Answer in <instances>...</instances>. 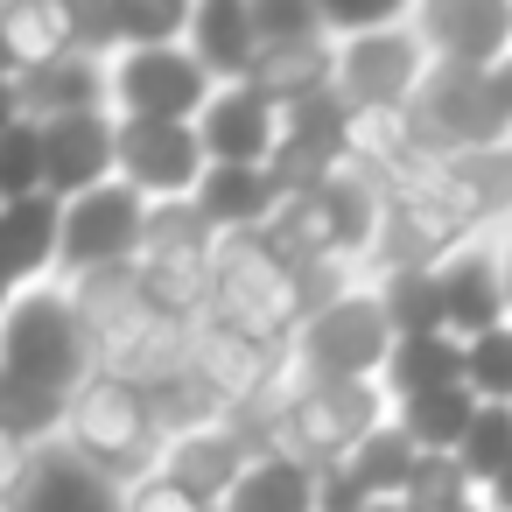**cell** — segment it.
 <instances>
[{"label": "cell", "instance_id": "cell-40", "mask_svg": "<svg viewBox=\"0 0 512 512\" xmlns=\"http://www.w3.org/2000/svg\"><path fill=\"white\" fill-rule=\"evenodd\" d=\"M372 512H414V505H407V498H379Z\"/></svg>", "mask_w": 512, "mask_h": 512}, {"label": "cell", "instance_id": "cell-23", "mask_svg": "<svg viewBox=\"0 0 512 512\" xmlns=\"http://www.w3.org/2000/svg\"><path fill=\"white\" fill-rule=\"evenodd\" d=\"M190 15H197V0H106V22H113V57H120V50L190 43Z\"/></svg>", "mask_w": 512, "mask_h": 512}, {"label": "cell", "instance_id": "cell-10", "mask_svg": "<svg viewBox=\"0 0 512 512\" xmlns=\"http://www.w3.org/2000/svg\"><path fill=\"white\" fill-rule=\"evenodd\" d=\"M0 512H127V491L99 477L64 435L15 456V477L0 484Z\"/></svg>", "mask_w": 512, "mask_h": 512}, {"label": "cell", "instance_id": "cell-39", "mask_svg": "<svg viewBox=\"0 0 512 512\" xmlns=\"http://www.w3.org/2000/svg\"><path fill=\"white\" fill-rule=\"evenodd\" d=\"M15 295H22V281H15L8 267H0V323H8V302H15Z\"/></svg>", "mask_w": 512, "mask_h": 512}, {"label": "cell", "instance_id": "cell-7", "mask_svg": "<svg viewBox=\"0 0 512 512\" xmlns=\"http://www.w3.org/2000/svg\"><path fill=\"white\" fill-rule=\"evenodd\" d=\"M379 421H393L386 386L302 379V386L288 393V407H281V449H295V456L316 463V470H337V463H351V449H358Z\"/></svg>", "mask_w": 512, "mask_h": 512}, {"label": "cell", "instance_id": "cell-25", "mask_svg": "<svg viewBox=\"0 0 512 512\" xmlns=\"http://www.w3.org/2000/svg\"><path fill=\"white\" fill-rule=\"evenodd\" d=\"M64 414H71L64 400H50V393H36V386H22V379L0 372V442H8L15 456L57 442L64 435Z\"/></svg>", "mask_w": 512, "mask_h": 512}, {"label": "cell", "instance_id": "cell-30", "mask_svg": "<svg viewBox=\"0 0 512 512\" xmlns=\"http://www.w3.org/2000/svg\"><path fill=\"white\" fill-rule=\"evenodd\" d=\"M421 0H316V15L330 29V43H351V36H379V29H407Z\"/></svg>", "mask_w": 512, "mask_h": 512}, {"label": "cell", "instance_id": "cell-24", "mask_svg": "<svg viewBox=\"0 0 512 512\" xmlns=\"http://www.w3.org/2000/svg\"><path fill=\"white\" fill-rule=\"evenodd\" d=\"M414 463H421V442H414L400 421H379V428L351 449V463H344V470H351L372 498H400V491H407V477H414Z\"/></svg>", "mask_w": 512, "mask_h": 512}, {"label": "cell", "instance_id": "cell-5", "mask_svg": "<svg viewBox=\"0 0 512 512\" xmlns=\"http://www.w3.org/2000/svg\"><path fill=\"white\" fill-rule=\"evenodd\" d=\"M148 232H155V204L134 190V183H99L85 197L64 204V253H57V281L85 288L99 274H127L141 253H148Z\"/></svg>", "mask_w": 512, "mask_h": 512}, {"label": "cell", "instance_id": "cell-27", "mask_svg": "<svg viewBox=\"0 0 512 512\" xmlns=\"http://www.w3.org/2000/svg\"><path fill=\"white\" fill-rule=\"evenodd\" d=\"M400 498H407L414 512H463V505L484 498V484L463 470V456H449V449H421V463H414V477H407Z\"/></svg>", "mask_w": 512, "mask_h": 512}, {"label": "cell", "instance_id": "cell-15", "mask_svg": "<svg viewBox=\"0 0 512 512\" xmlns=\"http://www.w3.org/2000/svg\"><path fill=\"white\" fill-rule=\"evenodd\" d=\"M190 211L204 218V232L225 246V239H253L281 218V183L274 169H232V162H211L204 190L190 197Z\"/></svg>", "mask_w": 512, "mask_h": 512}, {"label": "cell", "instance_id": "cell-41", "mask_svg": "<svg viewBox=\"0 0 512 512\" xmlns=\"http://www.w3.org/2000/svg\"><path fill=\"white\" fill-rule=\"evenodd\" d=\"M463 512H491V505H484V498H477V505H463Z\"/></svg>", "mask_w": 512, "mask_h": 512}, {"label": "cell", "instance_id": "cell-18", "mask_svg": "<svg viewBox=\"0 0 512 512\" xmlns=\"http://www.w3.org/2000/svg\"><path fill=\"white\" fill-rule=\"evenodd\" d=\"M260 449L239 435V428H225V421H204V428H190V435H169V456H162V470L176 477V484H190L197 498H225L232 484H239V470L253 463Z\"/></svg>", "mask_w": 512, "mask_h": 512}, {"label": "cell", "instance_id": "cell-42", "mask_svg": "<svg viewBox=\"0 0 512 512\" xmlns=\"http://www.w3.org/2000/svg\"><path fill=\"white\" fill-rule=\"evenodd\" d=\"M0 8H8V0H0Z\"/></svg>", "mask_w": 512, "mask_h": 512}, {"label": "cell", "instance_id": "cell-29", "mask_svg": "<svg viewBox=\"0 0 512 512\" xmlns=\"http://www.w3.org/2000/svg\"><path fill=\"white\" fill-rule=\"evenodd\" d=\"M50 176H43V127L22 120L0 134V204H22V197H43Z\"/></svg>", "mask_w": 512, "mask_h": 512}, {"label": "cell", "instance_id": "cell-13", "mask_svg": "<svg viewBox=\"0 0 512 512\" xmlns=\"http://www.w3.org/2000/svg\"><path fill=\"white\" fill-rule=\"evenodd\" d=\"M36 127H43L50 197L71 204V197L120 176V113H64V120H36Z\"/></svg>", "mask_w": 512, "mask_h": 512}, {"label": "cell", "instance_id": "cell-36", "mask_svg": "<svg viewBox=\"0 0 512 512\" xmlns=\"http://www.w3.org/2000/svg\"><path fill=\"white\" fill-rule=\"evenodd\" d=\"M484 505H491V512H512V463H505V470L484 484Z\"/></svg>", "mask_w": 512, "mask_h": 512}, {"label": "cell", "instance_id": "cell-26", "mask_svg": "<svg viewBox=\"0 0 512 512\" xmlns=\"http://www.w3.org/2000/svg\"><path fill=\"white\" fill-rule=\"evenodd\" d=\"M372 288H379V302H386V316H393L400 337L442 330V281H435V267H386Z\"/></svg>", "mask_w": 512, "mask_h": 512}, {"label": "cell", "instance_id": "cell-14", "mask_svg": "<svg viewBox=\"0 0 512 512\" xmlns=\"http://www.w3.org/2000/svg\"><path fill=\"white\" fill-rule=\"evenodd\" d=\"M204 155L232 162V169H267L281 148V99H267L260 85H218V99L197 120Z\"/></svg>", "mask_w": 512, "mask_h": 512}, {"label": "cell", "instance_id": "cell-16", "mask_svg": "<svg viewBox=\"0 0 512 512\" xmlns=\"http://www.w3.org/2000/svg\"><path fill=\"white\" fill-rule=\"evenodd\" d=\"M190 50L218 85H253L260 71V22L253 0H197L190 15Z\"/></svg>", "mask_w": 512, "mask_h": 512}, {"label": "cell", "instance_id": "cell-11", "mask_svg": "<svg viewBox=\"0 0 512 512\" xmlns=\"http://www.w3.org/2000/svg\"><path fill=\"white\" fill-rule=\"evenodd\" d=\"M435 281H442V330H449V337L470 344V337L512 323V316H505V253H498L491 232L449 246V253L435 260Z\"/></svg>", "mask_w": 512, "mask_h": 512}, {"label": "cell", "instance_id": "cell-19", "mask_svg": "<svg viewBox=\"0 0 512 512\" xmlns=\"http://www.w3.org/2000/svg\"><path fill=\"white\" fill-rule=\"evenodd\" d=\"M316 484H323L316 463H302L295 449L267 442V449L239 470V484L218 498V512H316Z\"/></svg>", "mask_w": 512, "mask_h": 512}, {"label": "cell", "instance_id": "cell-21", "mask_svg": "<svg viewBox=\"0 0 512 512\" xmlns=\"http://www.w3.org/2000/svg\"><path fill=\"white\" fill-rule=\"evenodd\" d=\"M386 400H414V393H435V386H463V337L449 330H428V337H400L386 372H379Z\"/></svg>", "mask_w": 512, "mask_h": 512}, {"label": "cell", "instance_id": "cell-1", "mask_svg": "<svg viewBox=\"0 0 512 512\" xmlns=\"http://www.w3.org/2000/svg\"><path fill=\"white\" fill-rule=\"evenodd\" d=\"M99 337L85 316V295L71 281H29L8 302V323H0V372L50 393L71 407V393L99 372Z\"/></svg>", "mask_w": 512, "mask_h": 512}, {"label": "cell", "instance_id": "cell-22", "mask_svg": "<svg viewBox=\"0 0 512 512\" xmlns=\"http://www.w3.org/2000/svg\"><path fill=\"white\" fill-rule=\"evenodd\" d=\"M477 414H484V400H477L470 386H435V393H414V400L393 407V421H400L421 449H449V456L470 442Z\"/></svg>", "mask_w": 512, "mask_h": 512}, {"label": "cell", "instance_id": "cell-4", "mask_svg": "<svg viewBox=\"0 0 512 512\" xmlns=\"http://www.w3.org/2000/svg\"><path fill=\"white\" fill-rule=\"evenodd\" d=\"M407 148H421L428 162H456V155H484V148H512L505 106L491 71L470 64H435L421 99L407 106Z\"/></svg>", "mask_w": 512, "mask_h": 512}, {"label": "cell", "instance_id": "cell-2", "mask_svg": "<svg viewBox=\"0 0 512 512\" xmlns=\"http://www.w3.org/2000/svg\"><path fill=\"white\" fill-rule=\"evenodd\" d=\"M64 442H71L99 477H113L120 491H134L141 477H155L162 456H169V428H162V414H155V393H148V379H134L127 365H99V372L71 393Z\"/></svg>", "mask_w": 512, "mask_h": 512}, {"label": "cell", "instance_id": "cell-37", "mask_svg": "<svg viewBox=\"0 0 512 512\" xmlns=\"http://www.w3.org/2000/svg\"><path fill=\"white\" fill-rule=\"evenodd\" d=\"M491 85H498V106H505V127H512V57L491 71Z\"/></svg>", "mask_w": 512, "mask_h": 512}, {"label": "cell", "instance_id": "cell-38", "mask_svg": "<svg viewBox=\"0 0 512 512\" xmlns=\"http://www.w3.org/2000/svg\"><path fill=\"white\" fill-rule=\"evenodd\" d=\"M498 253H505V316H512V225L498 232Z\"/></svg>", "mask_w": 512, "mask_h": 512}, {"label": "cell", "instance_id": "cell-34", "mask_svg": "<svg viewBox=\"0 0 512 512\" xmlns=\"http://www.w3.org/2000/svg\"><path fill=\"white\" fill-rule=\"evenodd\" d=\"M372 505H379V498H372L344 463H337V470H323V484H316V512H372Z\"/></svg>", "mask_w": 512, "mask_h": 512}, {"label": "cell", "instance_id": "cell-17", "mask_svg": "<svg viewBox=\"0 0 512 512\" xmlns=\"http://www.w3.org/2000/svg\"><path fill=\"white\" fill-rule=\"evenodd\" d=\"M57 253H64V197H22L0 204V267L22 288L29 281H57Z\"/></svg>", "mask_w": 512, "mask_h": 512}, {"label": "cell", "instance_id": "cell-6", "mask_svg": "<svg viewBox=\"0 0 512 512\" xmlns=\"http://www.w3.org/2000/svg\"><path fill=\"white\" fill-rule=\"evenodd\" d=\"M435 71V50L421 43V29H379V36H351L337 43V78L330 92L358 113V120H407V106L421 99Z\"/></svg>", "mask_w": 512, "mask_h": 512}, {"label": "cell", "instance_id": "cell-12", "mask_svg": "<svg viewBox=\"0 0 512 512\" xmlns=\"http://www.w3.org/2000/svg\"><path fill=\"white\" fill-rule=\"evenodd\" d=\"M414 29L435 50V64L498 71L512 57V0H421Z\"/></svg>", "mask_w": 512, "mask_h": 512}, {"label": "cell", "instance_id": "cell-3", "mask_svg": "<svg viewBox=\"0 0 512 512\" xmlns=\"http://www.w3.org/2000/svg\"><path fill=\"white\" fill-rule=\"evenodd\" d=\"M393 344H400V330H393L379 288H337L330 302H309V316L295 323L302 379H330V386H379Z\"/></svg>", "mask_w": 512, "mask_h": 512}, {"label": "cell", "instance_id": "cell-28", "mask_svg": "<svg viewBox=\"0 0 512 512\" xmlns=\"http://www.w3.org/2000/svg\"><path fill=\"white\" fill-rule=\"evenodd\" d=\"M463 386L484 407H512V323H498V330L463 344Z\"/></svg>", "mask_w": 512, "mask_h": 512}, {"label": "cell", "instance_id": "cell-31", "mask_svg": "<svg viewBox=\"0 0 512 512\" xmlns=\"http://www.w3.org/2000/svg\"><path fill=\"white\" fill-rule=\"evenodd\" d=\"M253 22H260V57L267 50H302V43H330L316 0H253Z\"/></svg>", "mask_w": 512, "mask_h": 512}, {"label": "cell", "instance_id": "cell-35", "mask_svg": "<svg viewBox=\"0 0 512 512\" xmlns=\"http://www.w3.org/2000/svg\"><path fill=\"white\" fill-rule=\"evenodd\" d=\"M22 120H29V106H22V78H0V134L22 127Z\"/></svg>", "mask_w": 512, "mask_h": 512}, {"label": "cell", "instance_id": "cell-9", "mask_svg": "<svg viewBox=\"0 0 512 512\" xmlns=\"http://www.w3.org/2000/svg\"><path fill=\"white\" fill-rule=\"evenodd\" d=\"M211 176L204 134L190 120H120V183L148 204H190Z\"/></svg>", "mask_w": 512, "mask_h": 512}, {"label": "cell", "instance_id": "cell-33", "mask_svg": "<svg viewBox=\"0 0 512 512\" xmlns=\"http://www.w3.org/2000/svg\"><path fill=\"white\" fill-rule=\"evenodd\" d=\"M127 512H218V505L197 498L190 484H176L169 470H155V477H141V484L127 491Z\"/></svg>", "mask_w": 512, "mask_h": 512}, {"label": "cell", "instance_id": "cell-32", "mask_svg": "<svg viewBox=\"0 0 512 512\" xmlns=\"http://www.w3.org/2000/svg\"><path fill=\"white\" fill-rule=\"evenodd\" d=\"M456 456H463V470H470L477 484H491V477L512 463V407H484L477 428H470V442H463Z\"/></svg>", "mask_w": 512, "mask_h": 512}, {"label": "cell", "instance_id": "cell-8", "mask_svg": "<svg viewBox=\"0 0 512 512\" xmlns=\"http://www.w3.org/2000/svg\"><path fill=\"white\" fill-rule=\"evenodd\" d=\"M218 99V78L197 64L190 43H162V50H120L113 57V113L120 120H204V106Z\"/></svg>", "mask_w": 512, "mask_h": 512}, {"label": "cell", "instance_id": "cell-20", "mask_svg": "<svg viewBox=\"0 0 512 512\" xmlns=\"http://www.w3.org/2000/svg\"><path fill=\"white\" fill-rule=\"evenodd\" d=\"M22 106L29 120L113 113V57H57L43 71H22Z\"/></svg>", "mask_w": 512, "mask_h": 512}]
</instances>
